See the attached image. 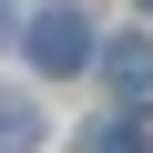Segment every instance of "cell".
Instances as JSON below:
<instances>
[{
	"label": "cell",
	"instance_id": "obj_2",
	"mask_svg": "<svg viewBox=\"0 0 153 153\" xmlns=\"http://www.w3.org/2000/svg\"><path fill=\"white\" fill-rule=\"evenodd\" d=\"M102 71H112V92H123V102H153V41H112Z\"/></svg>",
	"mask_w": 153,
	"mask_h": 153
},
{
	"label": "cell",
	"instance_id": "obj_1",
	"mask_svg": "<svg viewBox=\"0 0 153 153\" xmlns=\"http://www.w3.org/2000/svg\"><path fill=\"white\" fill-rule=\"evenodd\" d=\"M31 61H41V71H82V61H92V31H82V10H51V21L31 31Z\"/></svg>",
	"mask_w": 153,
	"mask_h": 153
},
{
	"label": "cell",
	"instance_id": "obj_3",
	"mask_svg": "<svg viewBox=\"0 0 153 153\" xmlns=\"http://www.w3.org/2000/svg\"><path fill=\"white\" fill-rule=\"evenodd\" d=\"M21 143H31V112L10 102V112H0V153H21Z\"/></svg>",
	"mask_w": 153,
	"mask_h": 153
}]
</instances>
